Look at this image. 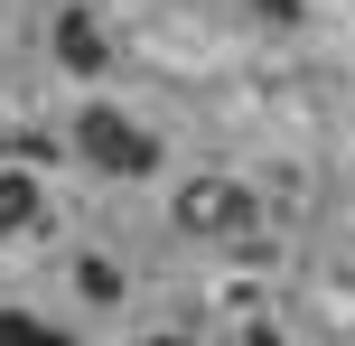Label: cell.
I'll return each mask as SVG.
<instances>
[{"mask_svg":"<svg viewBox=\"0 0 355 346\" xmlns=\"http://www.w3.org/2000/svg\"><path fill=\"white\" fill-rule=\"evenodd\" d=\"M85 150H103V159H122V168H141V159H150V150L131 141L122 122H85Z\"/></svg>","mask_w":355,"mask_h":346,"instance_id":"obj_1","label":"cell"},{"mask_svg":"<svg viewBox=\"0 0 355 346\" xmlns=\"http://www.w3.org/2000/svg\"><path fill=\"white\" fill-rule=\"evenodd\" d=\"M0 346H66V337L37 328V318H19V309H0Z\"/></svg>","mask_w":355,"mask_h":346,"instance_id":"obj_2","label":"cell"},{"mask_svg":"<svg viewBox=\"0 0 355 346\" xmlns=\"http://www.w3.org/2000/svg\"><path fill=\"white\" fill-rule=\"evenodd\" d=\"M28 206H37V197H28V178H10V187H0V225H28Z\"/></svg>","mask_w":355,"mask_h":346,"instance_id":"obj_3","label":"cell"}]
</instances>
